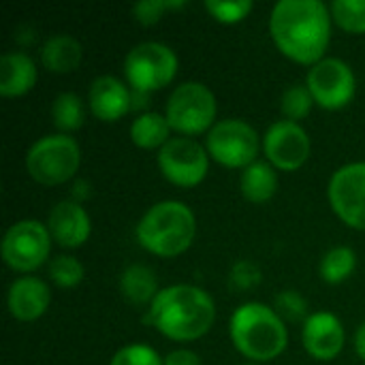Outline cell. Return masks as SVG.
<instances>
[{
	"instance_id": "cell-30",
	"label": "cell",
	"mask_w": 365,
	"mask_h": 365,
	"mask_svg": "<svg viewBox=\"0 0 365 365\" xmlns=\"http://www.w3.org/2000/svg\"><path fill=\"white\" fill-rule=\"evenodd\" d=\"M109 365H165V359L148 344H128L111 357Z\"/></svg>"
},
{
	"instance_id": "cell-2",
	"label": "cell",
	"mask_w": 365,
	"mask_h": 365,
	"mask_svg": "<svg viewBox=\"0 0 365 365\" xmlns=\"http://www.w3.org/2000/svg\"><path fill=\"white\" fill-rule=\"evenodd\" d=\"M216 321L214 299L199 287L173 284L160 289L150 304V323L173 342L203 338Z\"/></svg>"
},
{
	"instance_id": "cell-21",
	"label": "cell",
	"mask_w": 365,
	"mask_h": 365,
	"mask_svg": "<svg viewBox=\"0 0 365 365\" xmlns=\"http://www.w3.org/2000/svg\"><path fill=\"white\" fill-rule=\"evenodd\" d=\"M120 293L133 306L152 304L156 295L160 293L156 274L148 265H141V263L128 265L120 276Z\"/></svg>"
},
{
	"instance_id": "cell-1",
	"label": "cell",
	"mask_w": 365,
	"mask_h": 365,
	"mask_svg": "<svg viewBox=\"0 0 365 365\" xmlns=\"http://www.w3.org/2000/svg\"><path fill=\"white\" fill-rule=\"evenodd\" d=\"M331 21L321 0H280L269 15V34L284 58L314 66L329 47Z\"/></svg>"
},
{
	"instance_id": "cell-31",
	"label": "cell",
	"mask_w": 365,
	"mask_h": 365,
	"mask_svg": "<svg viewBox=\"0 0 365 365\" xmlns=\"http://www.w3.org/2000/svg\"><path fill=\"white\" fill-rule=\"evenodd\" d=\"M184 2L182 0H145V2H137L133 4L130 13L133 17L143 24V26H154L163 19V15L167 11H173V9H182Z\"/></svg>"
},
{
	"instance_id": "cell-27",
	"label": "cell",
	"mask_w": 365,
	"mask_h": 365,
	"mask_svg": "<svg viewBox=\"0 0 365 365\" xmlns=\"http://www.w3.org/2000/svg\"><path fill=\"white\" fill-rule=\"evenodd\" d=\"M49 278L60 289H75L86 278V267L79 259L68 255H58L49 263Z\"/></svg>"
},
{
	"instance_id": "cell-13",
	"label": "cell",
	"mask_w": 365,
	"mask_h": 365,
	"mask_svg": "<svg viewBox=\"0 0 365 365\" xmlns=\"http://www.w3.org/2000/svg\"><path fill=\"white\" fill-rule=\"evenodd\" d=\"M263 152L274 169L297 171L308 163L312 143L302 124L291 120H278L267 128L263 137Z\"/></svg>"
},
{
	"instance_id": "cell-36",
	"label": "cell",
	"mask_w": 365,
	"mask_h": 365,
	"mask_svg": "<svg viewBox=\"0 0 365 365\" xmlns=\"http://www.w3.org/2000/svg\"><path fill=\"white\" fill-rule=\"evenodd\" d=\"M148 96H150V94H145V92H137V90H130V101H133V109H141V107H145V103H148Z\"/></svg>"
},
{
	"instance_id": "cell-37",
	"label": "cell",
	"mask_w": 365,
	"mask_h": 365,
	"mask_svg": "<svg viewBox=\"0 0 365 365\" xmlns=\"http://www.w3.org/2000/svg\"><path fill=\"white\" fill-rule=\"evenodd\" d=\"M246 365H259V364H246Z\"/></svg>"
},
{
	"instance_id": "cell-15",
	"label": "cell",
	"mask_w": 365,
	"mask_h": 365,
	"mask_svg": "<svg viewBox=\"0 0 365 365\" xmlns=\"http://www.w3.org/2000/svg\"><path fill=\"white\" fill-rule=\"evenodd\" d=\"M47 231L51 240L62 248H79L90 240L92 222L81 203L73 199L58 201L47 214Z\"/></svg>"
},
{
	"instance_id": "cell-33",
	"label": "cell",
	"mask_w": 365,
	"mask_h": 365,
	"mask_svg": "<svg viewBox=\"0 0 365 365\" xmlns=\"http://www.w3.org/2000/svg\"><path fill=\"white\" fill-rule=\"evenodd\" d=\"M165 365H203L199 355L188 351V349H178V351H171L167 357H165Z\"/></svg>"
},
{
	"instance_id": "cell-26",
	"label": "cell",
	"mask_w": 365,
	"mask_h": 365,
	"mask_svg": "<svg viewBox=\"0 0 365 365\" xmlns=\"http://www.w3.org/2000/svg\"><path fill=\"white\" fill-rule=\"evenodd\" d=\"M312 107H314V98L308 90V86H302V83L289 86L280 98V109H282L284 120H291L297 124H299V120L310 115Z\"/></svg>"
},
{
	"instance_id": "cell-4",
	"label": "cell",
	"mask_w": 365,
	"mask_h": 365,
	"mask_svg": "<svg viewBox=\"0 0 365 365\" xmlns=\"http://www.w3.org/2000/svg\"><path fill=\"white\" fill-rule=\"evenodd\" d=\"M137 242L143 250L160 259L184 255L197 235V218L182 201H160L137 222Z\"/></svg>"
},
{
	"instance_id": "cell-23",
	"label": "cell",
	"mask_w": 365,
	"mask_h": 365,
	"mask_svg": "<svg viewBox=\"0 0 365 365\" xmlns=\"http://www.w3.org/2000/svg\"><path fill=\"white\" fill-rule=\"evenodd\" d=\"M355 267H357L355 250L349 246H338L323 255L319 274H321V280H325L327 284H340L353 276Z\"/></svg>"
},
{
	"instance_id": "cell-8",
	"label": "cell",
	"mask_w": 365,
	"mask_h": 365,
	"mask_svg": "<svg viewBox=\"0 0 365 365\" xmlns=\"http://www.w3.org/2000/svg\"><path fill=\"white\" fill-rule=\"evenodd\" d=\"M259 148V133L246 120L237 118L216 122L205 137V150L210 158L229 169H246L257 163Z\"/></svg>"
},
{
	"instance_id": "cell-10",
	"label": "cell",
	"mask_w": 365,
	"mask_h": 365,
	"mask_svg": "<svg viewBox=\"0 0 365 365\" xmlns=\"http://www.w3.org/2000/svg\"><path fill=\"white\" fill-rule=\"evenodd\" d=\"M158 169L173 186L195 188L207 178L210 154L190 137H171L158 150Z\"/></svg>"
},
{
	"instance_id": "cell-29",
	"label": "cell",
	"mask_w": 365,
	"mask_h": 365,
	"mask_svg": "<svg viewBox=\"0 0 365 365\" xmlns=\"http://www.w3.org/2000/svg\"><path fill=\"white\" fill-rule=\"evenodd\" d=\"M276 314L287 323H306L308 321V302L297 291H282L276 295Z\"/></svg>"
},
{
	"instance_id": "cell-24",
	"label": "cell",
	"mask_w": 365,
	"mask_h": 365,
	"mask_svg": "<svg viewBox=\"0 0 365 365\" xmlns=\"http://www.w3.org/2000/svg\"><path fill=\"white\" fill-rule=\"evenodd\" d=\"M83 101L75 92H62L51 103V120L64 135L83 126Z\"/></svg>"
},
{
	"instance_id": "cell-5",
	"label": "cell",
	"mask_w": 365,
	"mask_h": 365,
	"mask_svg": "<svg viewBox=\"0 0 365 365\" xmlns=\"http://www.w3.org/2000/svg\"><path fill=\"white\" fill-rule=\"evenodd\" d=\"M81 165L77 141L64 133L34 141L26 154V171L41 186H60L75 178Z\"/></svg>"
},
{
	"instance_id": "cell-17",
	"label": "cell",
	"mask_w": 365,
	"mask_h": 365,
	"mask_svg": "<svg viewBox=\"0 0 365 365\" xmlns=\"http://www.w3.org/2000/svg\"><path fill=\"white\" fill-rule=\"evenodd\" d=\"M88 105L92 115L101 122H118L133 111L130 90L113 75H101L92 81Z\"/></svg>"
},
{
	"instance_id": "cell-20",
	"label": "cell",
	"mask_w": 365,
	"mask_h": 365,
	"mask_svg": "<svg viewBox=\"0 0 365 365\" xmlns=\"http://www.w3.org/2000/svg\"><path fill=\"white\" fill-rule=\"evenodd\" d=\"M240 190H242L244 199L255 203V205H263V203L272 201L276 190H278L276 169L269 163H265V160L252 163L250 167H246L242 171Z\"/></svg>"
},
{
	"instance_id": "cell-9",
	"label": "cell",
	"mask_w": 365,
	"mask_h": 365,
	"mask_svg": "<svg viewBox=\"0 0 365 365\" xmlns=\"http://www.w3.org/2000/svg\"><path fill=\"white\" fill-rule=\"evenodd\" d=\"M51 242L47 225L32 218L19 220L2 237V261L17 274H30L49 259Z\"/></svg>"
},
{
	"instance_id": "cell-16",
	"label": "cell",
	"mask_w": 365,
	"mask_h": 365,
	"mask_svg": "<svg viewBox=\"0 0 365 365\" xmlns=\"http://www.w3.org/2000/svg\"><path fill=\"white\" fill-rule=\"evenodd\" d=\"M51 304L49 287L36 276H21L13 280L6 293L9 314L19 323H32L41 319Z\"/></svg>"
},
{
	"instance_id": "cell-32",
	"label": "cell",
	"mask_w": 365,
	"mask_h": 365,
	"mask_svg": "<svg viewBox=\"0 0 365 365\" xmlns=\"http://www.w3.org/2000/svg\"><path fill=\"white\" fill-rule=\"evenodd\" d=\"M261 269L250 263V261H240L231 267V274H229V284L235 289V291H250L255 287L261 284Z\"/></svg>"
},
{
	"instance_id": "cell-19",
	"label": "cell",
	"mask_w": 365,
	"mask_h": 365,
	"mask_svg": "<svg viewBox=\"0 0 365 365\" xmlns=\"http://www.w3.org/2000/svg\"><path fill=\"white\" fill-rule=\"evenodd\" d=\"M81 60H83V47L71 34H53L41 47V64L56 75H66L77 71Z\"/></svg>"
},
{
	"instance_id": "cell-6",
	"label": "cell",
	"mask_w": 365,
	"mask_h": 365,
	"mask_svg": "<svg viewBox=\"0 0 365 365\" xmlns=\"http://www.w3.org/2000/svg\"><path fill=\"white\" fill-rule=\"evenodd\" d=\"M216 96L201 81H184L180 83L165 107V118L171 130L182 137H197L210 133L216 124Z\"/></svg>"
},
{
	"instance_id": "cell-35",
	"label": "cell",
	"mask_w": 365,
	"mask_h": 365,
	"mask_svg": "<svg viewBox=\"0 0 365 365\" xmlns=\"http://www.w3.org/2000/svg\"><path fill=\"white\" fill-rule=\"evenodd\" d=\"M355 351H357V355L365 361V323L357 329V334H355Z\"/></svg>"
},
{
	"instance_id": "cell-28",
	"label": "cell",
	"mask_w": 365,
	"mask_h": 365,
	"mask_svg": "<svg viewBox=\"0 0 365 365\" xmlns=\"http://www.w3.org/2000/svg\"><path fill=\"white\" fill-rule=\"evenodd\" d=\"M255 4L250 0H205V11L220 24H240L244 21Z\"/></svg>"
},
{
	"instance_id": "cell-22",
	"label": "cell",
	"mask_w": 365,
	"mask_h": 365,
	"mask_svg": "<svg viewBox=\"0 0 365 365\" xmlns=\"http://www.w3.org/2000/svg\"><path fill=\"white\" fill-rule=\"evenodd\" d=\"M171 126L165 113L145 111L137 115L130 124V141L141 150H160L171 137Z\"/></svg>"
},
{
	"instance_id": "cell-12",
	"label": "cell",
	"mask_w": 365,
	"mask_h": 365,
	"mask_svg": "<svg viewBox=\"0 0 365 365\" xmlns=\"http://www.w3.org/2000/svg\"><path fill=\"white\" fill-rule=\"evenodd\" d=\"M327 197L331 210L346 227L365 231V163L340 167L329 180Z\"/></svg>"
},
{
	"instance_id": "cell-25",
	"label": "cell",
	"mask_w": 365,
	"mask_h": 365,
	"mask_svg": "<svg viewBox=\"0 0 365 365\" xmlns=\"http://www.w3.org/2000/svg\"><path fill=\"white\" fill-rule=\"evenodd\" d=\"M331 19L349 34H365V0H336L329 4Z\"/></svg>"
},
{
	"instance_id": "cell-14",
	"label": "cell",
	"mask_w": 365,
	"mask_h": 365,
	"mask_svg": "<svg viewBox=\"0 0 365 365\" xmlns=\"http://www.w3.org/2000/svg\"><path fill=\"white\" fill-rule=\"evenodd\" d=\"M302 342L310 357L317 361H334L346 342L340 319L331 312H314L302 329Z\"/></svg>"
},
{
	"instance_id": "cell-11",
	"label": "cell",
	"mask_w": 365,
	"mask_h": 365,
	"mask_svg": "<svg viewBox=\"0 0 365 365\" xmlns=\"http://www.w3.org/2000/svg\"><path fill=\"white\" fill-rule=\"evenodd\" d=\"M306 86L314 98V105L327 111L344 109L357 92L355 73L340 58H323L317 62L308 73Z\"/></svg>"
},
{
	"instance_id": "cell-34",
	"label": "cell",
	"mask_w": 365,
	"mask_h": 365,
	"mask_svg": "<svg viewBox=\"0 0 365 365\" xmlns=\"http://www.w3.org/2000/svg\"><path fill=\"white\" fill-rule=\"evenodd\" d=\"M88 197H90V184L86 180L75 182V186H73V201L75 203H83Z\"/></svg>"
},
{
	"instance_id": "cell-3",
	"label": "cell",
	"mask_w": 365,
	"mask_h": 365,
	"mask_svg": "<svg viewBox=\"0 0 365 365\" xmlns=\"http://www.w3.org/2000/svg\"><path fill=\"white\" fill-rule=\"evenodd\" d=\"M231 342L252 364H265L280 357L289 342L287 323L274 308L261 302H248L240 306L229 323Z\"/></svg>"
},
{
	"instance_id": "cell-18",
	"label": "cell",
	"mask_w": 365,
	"mask_h": 365,
	"mask_svg": "<svg viewBox=\"0 0 365 365\" xmlns=\"http://www.w3.org/2000/svg\"><path fill=\"white\" fill-rule=\"evenodd\" d=\"M38 79L34 60L24 51H6L0 58V94L17 98L28 94Z\"/></svg>"
},
{
	"instance_id": "cell-7",
	"label": "cell",
	"mask_w": 365,
	"mask_h": 365,
	"mask_svg": "<svg viewBox=\"0 0 365 365\" xmlns=\"http://www.w3.org/2000/svg\"><path fill=\"white\" fill-rule=\"evenodd\" d=\"M178 56L175 51L156 41H145L135 45L124 60V75L133 90L152 94L169 86L178 75Z\"/></svg>"
}]
</instances>
